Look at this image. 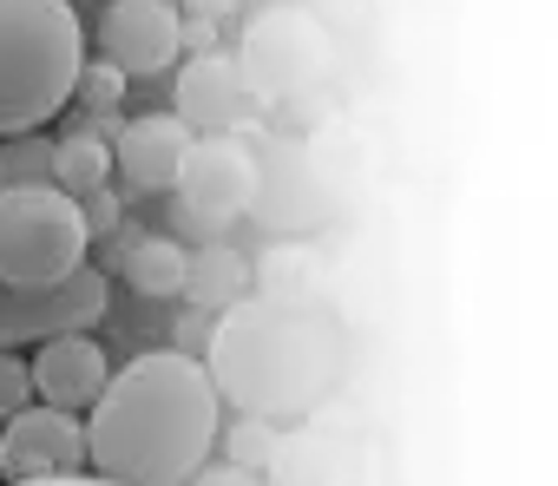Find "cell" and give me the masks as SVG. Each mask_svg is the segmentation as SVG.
Here are the masks:
<instances>
[{
  "label": "cell",
  "mask_w": 558,
  "mask_h": 486,
  "mask_svg": "<svg viewBox=\"0 0 558 486\" xmlns=\"http://www.w3.org/2000/svg\"><path fill=\"white\" fill-rule=\"evenodd\" d=\"M217 414H223V401H217V388H210L197 355H178V349L132 355L99 388L93 421H80L93 479H112V486H184L210 460V447L223 434Z\"/></svg>",
  "instance_id": "cell-1"
},
{
  "label": "cell",
  "mask_w": 558,
  "mask_h": 486,
  "mask_svg": "<svg viewBox=\"0 0 558 486\" xmlns=\"http://www.w3.org/2000/svg\"><path fill=\"white\" fill-rule=\"evenodd\" d=\"M86 66L73 0H0V138L40 132Z\"/></svg>",
  "instance_id": "cell-2"
},
{
  "label": "cell",
  "mask_w": 558,
  "mask_h": 486,
  "mask_svg": "<svg viewBox=\"0 0 558 486\" xmlns=\"http://www.w3.org/2000/svg\"><path fill=\"white\" fill-rule=\"evenodd\" d=\"M210 362H217L210 388H230L263 421L276 408L303 401V388L316 381V368H303L310 362V336L283 309H230L210 329Z\"/></svg>",
  "instance_id": "cell-3"
},
{
  "label": "cell",
  "mask_w": 558,
  "mask_h": 486,
  "mask_svg": "<svg viewBox=\"0 0 558 486\" xmlns=\"http://www.w3.org/2000/svg\"><path fill=\"white\" fill-rule=\"evenodd\" d=\"M86 251L93 236L66 191H0V283L8 290H53L73 270H86Z\"/></svg>",
  "instance_id": "cell-4"
},
{
  "label": "cell",
  "mask_w": 558,
  "mask_h": 486,
  "mask_svg": "<svg viewBox=\"0 0 558 486\" xmlns=\"http://www.w3.org/2000/svg\"><path fill=\"white\" fill-rule=\"evenodd\" d=\"M230 60H236V73H243V86H250L256 106H283V99H296L303 86H316V80L329 73L336 47H329V27H323L310 8H296V0H276V8H263V14L250 21L243 47H236Z\"/></svg>",
  "instance_id": "cell-5"
},
{
  "label": "cell",
  "mask_w": 558,
  "mask_h": 486,
  "mask_svg": "<svg viewBox=\"0 0 558 486\" xmlns=\"http://www.w3.org/2000/svg\"><path fill=\"white\" fill-rule=\"evenodd\" d=\"M256 204V158L243 138H191L171 178V223L197 243H223V230Z\"/></svg>",
  "instance_id": "cell-6"
},
{
  "label": "cell",
  "mask_w": 558,
  "mask_h": 486,
  "mask_svg": "<svg viewBox=\"0 0 558 486\" xmlns=\"http://www.w3.org/2000/svg\"><path fill=\"white\" fill-rule=\"evenodd\" d=\"M112 303V283L106 270H73L66 283L53 290H8L0 283V349H14V342H53V336H93V323L106 316Z\"/></svg>",
  "instance_id": "cell-7"
},
{
  "label": "cell",
  "mask_w": 558,
  "mask_h": 486,
  "mask_svg": "<svg viewBox=\"0 0 558 486\" xmlns=\"http://www.w3.org/2000/svg\"><path fill=\"white\" fill-rule=\"evenodd\" d=\"M80 466H86L80 414L27 401L14 421H0V473H8V479H66Z\"/></svg>",
  "instance_id": "cell-8"
},
{
  "label": "cell",
  "mask_w": 558,
  "mask_h": 486,
  "mask_svg": "<svg viewBox=\"0 0 558 486\" xmlns=\"http://www.w3.org/2000/svg\"><path fill=\"white\" fill-rule=\"evenodd\" d=\"M99 60L125 80H151L178 60V8L171 0H112L99 14Z\"/></svg>",
  "instance_id": "cell-9"
},
{
  "label": "cell",
  "mask_w": 558,
  "mask_h": 486,
  "mask_svg": "<svg viewBox=\"0 0 558 486\" xmlns=\"http://www.w3.org/2000/svg\"><path fill=\"white\" fill-rule=\"evenodd\" d=\"M171 99H178L171 119H178L184 132H197V138H236V132L250 125V106H256L230 53H197V60H184Z\"/></svg>",
  "instance_id": "cell-10"
},
{
  "label": "cell",
  "mask_w": 558,
  "mask_h": 486,
  "mask_svg": "<svg viewBox=\"0 0 558 486\" xmlns=\"http://www.w3.org/2000/svg\"><path fill=\"white\" fill-rule=\"evenodd\" d=\"M27 368H34V401L66 408V414L93 408L99 388L112 381V362H106V349H99L86 329H80V336H53V342H40V355H34Z\"/></svg>",
  "instance_id": "cell-11"
},
{
  "label": "cell",
  "mask_w": 558,
  "mask_h": 486,
  "mask_svg": "<svg viewBox=\"0 0 558 486\" xmlns=\"http://www.w3.org/2000/svg\"><path fill=\"white\" fill-rule=\"evenodd\" d=\"M184 151H191V132L171 112H145V119H125V132L112 138V171L125 178V191H171Z\"/></svg>",
  "instance_id": "cell-12"
},
{
  "label": "cell",
  "mask_w": 558,
  "mask_h": 486,
  "mask_svg": "<svg viewBox=\"0 0 558 486\" xmlns=\"http://www.w3.org/2000/svg\"><path fill=\"white\" fill-rule=\"evenodd\" d=\"M112 264L138 296H184V264L191 251L178 236H151V230H112Z\"/></svg>",
  "instance_id": "cell-13"
},
{
  "label": "cell",
  "mask_w": 558,
  "mask_h": 486,
  "mask_svg": "<svg viewBox=\"0 0 558 486\" xmlns=\"http://www.w3.org/2000/svg\"><path fill=\"white\" fill-rule=\"evenodd\" d=\"M184 296L191 309L217 316V309H236L250 296V257L230 251V243H197V257L184 264Z\"/></svg>",
  "instance_id": "cell-14"
},
{
  "label": "cell",
  "mask_w": 558,
  "mask_h": 486,
  "mask_svg": "<svg viewBox=\"0 0 558 486\" xmlns=\"http://www.w3.org/2000/svg\"><path fill=\"white\" fill-rule=\"evenodd\" d=\"M99 184H112V145L93 138L86 125H73V132L53 145V191L86 197V191H99Z\"/></svg>",
  "instance_id": "cell-15"
},
{
  "label": "cell",
  "mask_w": 558,
  "mask_h": 486,
  "mask_svg": "<svg viewBox=\"0 0 558 486\" xmlns=\"http://www.w3.org/2000/svg\"><path fill=\"white\" fill-rule=\"evenodd\" d=\"M53 184V138L21 132V138H0V191H34Z\"/></svg>",
  "instance_id": "cell-16"
},
{
  "label": "cell",
  "mask_w": 558,
  "mask_h": 486,
  "mask_svg": "<svg viewBox=\"0 0 558 486\" xmlns=\"http://www.w3.org/2000/svg\"><path fill=\"white\" fill-rule=\"evenodd\" d=\"M73 99H80V125H93V119H119V99H125V73L119 66H106V60H86L80 66V80H73Z\"/></svg>",
  "instance_id": "cell-17"
},
{
  "label": "cell",
  "mask_w": 558,
  "mask_h": 486,
  "mask_svg": "<svg viewBox=\"0 0 558 486\" xmlns=\"http://www.w3.org/2000/svg\"><path fill=\"white\" fill-rule=\"evenodd\" d=\"M223 447H230V466H243V473H256V466H276V453H283V440H276V427L263 421V414H243L230 434H217Z\"/></svg>",
  "instance_id": "cell-18"
},
{
  "label": "cell",
  "mask_w": 558,
  "mask_h": 486,
  "mask_svg": "<svg viewBox=\"0 0 558 486\" xmlns=\"http://www.w3.org/2000/svg\"><path fill=\"white\" fill-rule=\"evenodd\" d=\"M310 277H316V264H310V251H296V243L269 251V257L250 270V283H263L269 296H296V290H310Z\"/></svg>",
  "instance_id": "cell-19"
},
{
  "label": "cell",
  "mask_w": 558,
  "mask_h": 486,
  "mask_svg": "<svg viewBox=\"0 0 558 486\" xmlns=\"http://www.w3.org/2000/svg\"><path fill=\"white\" fill-rule=\"evenodd\" d=\"M27 401H34V368L14 349H0V421H14Z\"/></svg>",
  "instance_id": "cell-20"
},
{
  "label": "cell",
  "mask_w": 558,
  "mask_h": 486,
  "mask_svg": "<svg viewBox=\"0 0 558 486\" xmlns=\"http://www.w3.org/2000/svg\"><path fill=\"white\" fill-rule=\"evenodd\" d=\"M73 204H80L86 236H112V230H119V217H125V204H119V191H112V184H99V191H86V197H73Z\"/></svg>",
  "instance_id": "cell-21"
},
{
  "label": "cell",
  "mask_w": 558,
  "mask_h": 486,
  "mask_svg": "<svg viewBox=\"0 0 558 486\" xmlns=\"http://www.w3.org/2000/svg\"><path fill=\"white\" fill-rule=\"evenodd\" d=\"M178 8V21H204V27H217V21H230L243 0H171Z\"/></svg>",
  "instance_id": "cell-22"
},
{
  "label": "cell",
  "mask_w": 558,
  "mask_h": 486,
  "mask_svg": "<svg viewBox=\"0 0 558 486\" xmlns=\"http://www.w3.org/2000/svg\"><path fill=\"white\" fill-rule=\"evenodd\" d=\"M210 329H217V323H210L204 309H184V316H178V342H171V349H178V355H191V349H204V342H210Z\"/></svg>",
  "instance_id": "cell-23"
},
{
  "label": "cell",
  "mask_w": 558,
  "mask_h": 486,
  "mask_svg": "<svg viewBox=\"0 0 558 486\" xmlns=\"http://www.w3.org/2000/svg\"><path fill=\"white\" fill-rule=\"evenodd\" d=\"M184 486H263L256 473H243V466H197Z\"/></svg>",
  "instance_id": "cell-24"
},
{
  "label": "cell",
  "mask_w": 558,
  "mask_h": 486,
  "mask_svg": "<svg viewBox=\"0 0 558 486\" xmlns=\"http://www.w3.org/2000/svg\"><path fill=\"white\" fill-rule=\"evenodd\" d=\"M14 486H112V479H93V473H66V479H14Z\"/></svg>",
  "instance_id": "cell-25"
}]
</instances>
